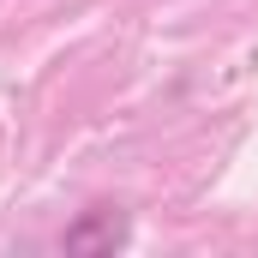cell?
I'll list each match as a JSON object with an SVG mask.
<instances>
[{"label":"cell","instance_id":"obj_1","mask_svg":"<svg viewBox=\"0 0 258 258\" xmlns=\"http://www.w3.org/2000/svg\"><path fill=\"white\" fill-rule=\"evenodd\" d=\"M120 240H126V222L114 210H96L78 228H66V252H96V246H120Z\"/></svg>","mask_w":258,"mask_h":258}]
</instances>
